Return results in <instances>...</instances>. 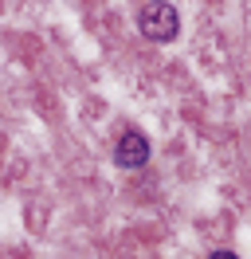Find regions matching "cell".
Returning <instances> with one entry per match:
<instances>
[{
	"instance_id": "1",
	"label": "cell",
	"mask_w": 251,
	"mask_h": 259,
	"mask_svg": "<svg viewBox=\"0 0 251 259\" xmlns=\"http://www.w3.org/2000/svg\"><path fill=\"white\" fill-rule=\"evenodd\" d=\"M138 28H141L145 39H153V44H169V39H177V32H181V20H177V8H173L169 0H153V4L141 8Z\"/></svg>"
},
{
	"instance_id": "2",
	"label": "cell",
	"mask_w": 251,
	"mask_h": 259,
	"mask_svg": "<svg viewBox=\"0 0 251 259\" xmlns=\"http://www.w3.org/2000/svg\"><path fill=\"white\" fill-rule=\"evenodd\" d=\"M145 161H149V142L141 138L138 130L122 134V142L114 146V165H122V169H141Z\"/></svg>"
},
{
	"instance_id": "3",
	"label": "cell",
	"mask_w": 251,
	"mask_h": 259,
	"mask_svg": "<svg viewBox=\"0 0 251 259\" xmlns=\"http://www.w3.org/2000/svg\"><path fill=\"white\" fill-rule=\"evenodd\" d=\"M208 259H239V255H235V251H212Z\"/></svg>"
}]
</instances>
